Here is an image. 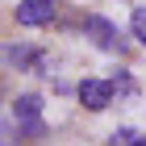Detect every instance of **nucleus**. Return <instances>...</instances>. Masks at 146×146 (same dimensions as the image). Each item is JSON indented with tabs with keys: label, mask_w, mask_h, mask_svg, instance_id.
<instances>
[{
	"label": "nucleus",
	"mask_w": 146,
	"mask_h": 146,
	"mask_svg": "<svg viewBox=\"0 0 146 146\" xmlns=\"http://www.w3.org/2000/svg\"><path fill=\"white\" fill-rule=\"evenodd\" d=\"M79 29H84V38H88L92 46H100V50H109V54H125L129 46H125L121 29L113 21H104V17H96V13H88V17H79Z\"/></svg>",
	"instance_id": "obj_1"
},
{
	"label": "nucleus",
	"mask_w": 146,
	"mask_h": 146,
	"mask_svg": "<svg viewBox=\"0 0 146 146\" xmlns=\"http://www.w3.org/2000/svg\"><path fill=\"white\" fill-rule=\"evenodd\" d=\"M4 63L17 67V71H29V75H50V71H46V50L42 46L13 42V46H4Z\"/></svg>",
	"instance_id": "obj_2"
},
{
	"label": "nucleus",
	"mask_w": 146,
	"mask_h": 146,
	"mask_svg": "<svg viewBox=\"0 0 146 146\" xmlns=\"http://www.w3.org/2000/svg\"><path fill=\"white\" fill-rule=\"evenodd\" d=\"M75 96L88 113H104L113 104V96H117V88H113V79H79Z\"/></svg>",
	"instance_id": "obj_3"
},
{
	"label": "nucleus",
	"mask_w": 146,
	"mask_h": 146,
	"mask_svg": "<svg viewBox=\"0 0 146 146\" xmlns=\"http://www.w3.org/2000/svg\"><path fill=\"white\" fill-rule=\"evenodd\" d=\"M13 17H17V25H25V29H42V25L54 21V0H21V4L13 9Z\"/></svg>",
	"instance_id": "obj_4"
},
{
	"label": "nucleus",
	"mask_w": 146,
	"mask_h": 146,
	"mask_svg": "<svg viewBox=\"0 0 146 146\" xmlns=\"http://www.w3.org/2000/svg\"><path fill=\"white\" fill-rule=\"evenodd\" d=\"M13 117H17V125L42 121V96H38V92H21V96L13 100Z\"/></svg>",
	"instance_id": "obj_5"
},
{
	"label": "nucleus",
	"mask_w": 146,
	"mask_h": 146,
	"mask_svg": "<svg viewBox=\"0 0 146 146\" xmlns=\"http://www.w3.org/2000/svg\"><path fill=\"white\" fill-rule=\"evenodd\" d=\"M109 146H146V134L134 129V125H117L109 134Z\"/></svg>",
	"instance_id": "obj_6"
},
{
	"label": "nucleus",
	"mask_w": 146,
	"mask_h": 146,
	"mask_svg": "<svg viewBox=\"0 0 146 146\" xmlns=\"http://www.w3.org/2000/svg\"><path fill=\"white\" fill-rule=\"evenodd\" d=\"M113 88H117V96H138V79L121 67V71H113Z\"/></svg>",
	"instance_id": "obj_7"
},
{
	"label": "nucleus",
	"mask_w": 146,
	"mask_h": 146,
	"mask_svg": "<svg viewBox=\"0 0 146 146\" xmlns=\"http://www.w3.org/2000/svg\"><path fill=\"white\" fill-rule=\"evenodd\" d=\"M129 29H134V38L146 46V9H134V17H129Z\"/></svg>",
	"instance_id": "obj_8"
}]
</instances>
